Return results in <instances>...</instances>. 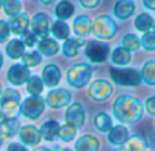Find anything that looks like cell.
I'll return each instance as SVG.
<instances>
[{
	"instance_id": "1",
	"label": "cell",
	"mask_w": 155,
	"mask_h": 151,
	"mask_svg": "<svg viewBox=\"0 0 155 151\" xmlns=\"http://www.w3.org/2000/svg\"><path fill=\"white\" fill-rule=\"evenodd\" d=\"M114 116L120 122H125V124H132L140 119L143 116V105L139 102L133 96L124 95L115 100L114 103Z\"/></svg>"
},
{
	"instance_id": "2",
	"label": "cell",
	"mask_w": 155,
	"mask_h": 151,
	"mask_svg": "<svg viewBox=\"0 0 155 151\" xmlns=\"http://www.w3.org/2000/svg\"><path fill=\"white\" fill-rule=\"evenodd\" d=\"M92 69L91 66L84 63L74 65L69 69L68 72V81L71 87L74 88H82L88 84V81L91 80Z\"/></svg>"
},
{
	"instance_id": "3",
	"label": "cell",
	"mask_w": 155,
	"mask_h": 151,
	"mask_svg": "<svg viewBox=\"0 0 155 151\" xmlns=\"http://www.w3.org/2000/svg\"><path fill=\"white\" fill-rule=\"evenodd\" d=\"M92 32L97 39L108 40L114 37V35L117 33V25L110 17L102 15V17H97L92 23Z\"/></svg>"
},
{
	"instance_id": "4",
	"label": "cell",
	"mask_w": 155,
	"mask_h": 151,
	"mask_svg": "<svg viewBox=\"0 0 155 151\" xmlns=\"http://www.w3.org/2000/svg\"><path fill=\"white\" fill-rule=\"evenodd\" d=\"M111 79L118 85H128V87H136L140 84L141 76L133 69H113Z\"/></svg>"
},
{
	"instance_id": "5",
	"label": "cell",
	"mask_w": 155,
	"mask_h": 151,
	"mask_svg": "<svg viewBox=\"0 0 155 151\" xmlns=\"http://www.w3.org/2000/svg\"><path fill=\"white\" fill-rule=\"evenodd\" d=\"M44 107H45L44 99L38 98V96H30L24 100V103L21 106V111L26 118L36 119L43 114Z\"/></svg>"
},
{
	"instance_id": "6",
	"label": "cell",
	"mask_w": 155,
	"mask_h": 151,
	"mask_svg": "<svg viewBox=\"0 0 155 151\" xmlns=\"http://www.w3.org/2000/svg\"><path fill=\"white\" fill-rule=\"evenodd\" d=\"M113 93V87L108 81L96 80L88 88V96L95 102H104Z\"/></svg>"
},
{
	"instance_id": "7",
	"label": "cell",
	"mask_w": 155,
	"mask_h": 151,
	"mask_svg": "<svg viewBox=\"0 0 155 151\" xmlns=\"http://www.w3.org/2000/svg\"><path fill=\"white\" fill-rule=\"evenodd\" d=\"M19 107V93L15 89H4L0 96V109L7 117H11Z\"/></svg>"
},
{
	"instance_id": "8",
	"label": "cell",
	"mask_w": 155,
	"mask_h": 151,
	"mask_svg": "<svg viewBox=\"0 0 155 151\" xmlns=\"http://www.w3.org/2000/svg\"><path fill=\"white\" fill-rule=\"evenodd\" d=\"M110 48L106 43L102 41H89L85 47V55L88 56V59L95 63H99L107 59Z\"/></svg>"
},
{
	"instance_id": "9",
	"label": "cell",
	"mask_w": 155,
	"mask_h": 151,
	"mask_svg": "<svg viewBox=\"0 0 155 151\" xmlns=\"http://www.w3.org/2000/svg\"><path fill=\"white\" fill-rule=\"evenodd\" d=\"M71 100V95L69 91L63 89V88H58V89H52L47 95V105L52 109H61L69 105Z\"/></svg>"
},
{
	"instance_id": "10",
	"label": "cell",
	"mask_w": 155,
	"mask_h": 151,
	"mask_svg": "<svg viewBox=\"0 0 155 151\" xmlns=\"http://www.w3.org/2000/svg\"><path fill=\"white\" fill-rule=\"evenodd\" d=\"M29 69L25 65H12L7 72V79L12 85H22L29 80Z\"/></svg>"
},
{
	"instance_id": "11",
	"label": "cell",
	"mask_w": 155,
	"mask_h": 151,
	"mask_svg": "<svg viewBox=\"0 0 155 151\" xmlns=\"http://www.w3.org/2000/svg\"><path fill=\"white\" fill-rule=\"evenodd\" d=\"M66 121L68 124L73 125L76 128H80L84 125L85 121V111L82 109V106L80 103H73V105L69 106L68 111H66Z\"/></svg>"
},
{
	"instance_id": "12",
	"label": "cell",
	"mask_w": 155,
	"mask_h": 151,
	"mask_svg": "<svg viewBox=\"0 0 155 151\" xmlns=\"http://www.w3.org/2000/svg\"><path fill=\"white\" fill-rule=\"evenodd\" d=\"M19 140L22 142V144L35 147V146L40 144L41 133L35 128V126L28 125V126H24V128L19 129Z\"/></svg>"
},
{
	"instance_id": "13",
	"label": "cell",
	"mask_w": 155,
	"mask_h": 151,
	"mask_svg": "<svg viewBox=\"0 0 155 151\" xmlns=\"http://www.w3.org/2000/svg\"><path fill=\"white\" fill-rule=\"evenodd\" d=\"M32 32L37 37L45 39L50 33V19L44 14H36L32 21Z\"/></svg>"
},
{
	"instance_id": "14",
	"label": "cell",
	"mask_w": 155,
	"mask_h": 151,
	"mask_svg": "<svg viewBox=\"0 0 155 151\" xmlns=\"http://www.w3.org/2000/svg\"><path fill=\"white\" fill-rule=\"evenodd\" d=\"M10 32L14 35H25L28 33L29 28V18L25 14H18L15 17H11L8 21Z\"/></svg>"
},
{
	"instance_id": "15",
	"label": "cell",
	"mask_w": 155,
	"mask_h": 151,
	"mask_svg": "<svg viewBox=\"0 0 155 151\" xmlns=\"http://www.w3.org/2000/svg\"><path fill=\"white\" fill-rule=\"evenodd\" d=\"M0 132L4 136V139H10V137L15 136L19 133V122L14 117H4L0 121Z\"/></svg>"
},
{
	"instance_id": "16",
	"label": "cell",
	"mask_w": 155,
	"mask_h": 151,
	"mask_svg": "<svg viewBox=\"0 0 155 151\" xmlns=\"http://www.w3.org/2000/svg\"><path fill=\"white\" fill-rule=\"evenodd\" d=\"M129 139V132L125 126L122 125H118V126H114L108 131V142L114 146H122L126 143V140Z\"/></svg>"
},
{
	"instance_id": "17",
	"label": "cell",
	"mask_w": 155,
	"mask_h": 151,
	"mask_svg": "<svg viewBox=\"0 0 155 151\" xmlns=\"http://www.w3.org/2000/svg\"><path fill=\"white\" fill-rule=\"evenodd\" d=\"M43 81L47 87H55L61 81V70L55 65H47L43 70Z\"/></svg>"
},
{
	"instance_id": "18",
	"label": "cell",
	"mask_w": 155,
	"mask_h": 151,
	"mask_svg": "<svg viewBox=\"0 0 155 151\" xmlns=\"http://www.w3.org/2000/svg\"><path fill=\"white\" fill-rule=\"evenodd\" d=\"M100 143L99 140L95 136H91V135H85V136H81L78 140H77L76 146V151H99Z\"/></svg>"
},
{
	"instance_id": "19",
	"label": "cell",
	"mask_w": 155,
	"mask_h": 151,
	"mask_svg": "<svg viewBox=\"0 0 155 151\" xmlns=\"http://www.w3.org/2000/svg\"><path fill=\"white\" fill-rule=\"evenodd\" d=\"M135 12V4L130 0H120L114 6V14L120 19H128Z\"/></svg>"
},
{
	"instance_id": "20",
	"label": "cell",
	"mask_w": 155,
	"mask_h": 151,
	"mask_svg": "<svg viewBox=\"0 0 155 151\" xmlns=\"http://www.w3.org/2000/svg\"><path fill=\"white\" fill-rule=\"evenodd\" d=\"M73 29L78 37H84V36L89 35V32L92 30V22L91 19L85 15H80L74 19L73 22Z\"/></svg>"
},
{
	"instance_id": "21",
	"label": "cell",
	"mask_w": 155,
	"mask_h": 151,
	"mask_svg": "<svg viewBox=\"0 0 155 151\" xmlns=\"http://www.w3.org/2000/svg\"><path fill=\"white\" fill-rule=\"evenodd\" d=\"M25 43L22 40H14L8 41V44L6 45V52L7 55L10 56L11 59H18V58H22V55L25 54Z\"/></svg>"
},
{
	"instance_id": "22",
	"label": "cell",
	"mask_w": 155,
	"mask_h": 151,
	"mask_svg": "<svg viewBox=\"0 0 155 151\" xmlns=\"http://www.w3.org/2000/svg\"><path fill=\"white\" fill-rule=\"evenodd\" d=\"M59 126L58 122L55 121H48L45 122L44 125H41L40 128V133H41V137L47 140V142H52L58 137V133H59Z\"/></svg>"
},
{
	"instance_id": "23",
	"label": "cell",
	"mask_w": 155,
	"mask_h": 151,
	"mask_svg": "<svg viewBox=\"0 0 155 151\" xmlns=\"http://www.w3.org/2000/svg\"><path fill=\"white\" fill-rule=\"evenodd\" d=\"M111 61L114 65L118 66H125L130 62V51L126 49L125 47H118L113 51L111 54Z\"/></svg>"
},
{
	"instance_id": "24",
	"label": "cell",
	"mask_w": 155,
	"mask_h": 151,
	"mask_svg": "<svg viewBox=\"0 0 155 151\" xmlns=\"http://www.w3.org/2000/svg\"><path fill=\"white\" fill-rule=\"evenodd\" d=\"M59 45L56 41L50 40V39H43V40L38 43V51H40L43 55L45 56H52L58 52Z\"/></svg>"
},
{
	"instance_id": "25",
	"label": "cell",
	"mask_w": 155,
	"mask_h": 151,
	"mask_svg": "<svg viewBox=\"0 0 155 151\" xmlns=\"http://www.w3.org/2000/svg\"><path fill=\"white\" fill-rule=\"evenodd\" d=\"M141 79L146 84L155 85V61H148L141 69Z\"/></svg>"
},
{
	"instance_id": "26",
	"label": "cell",
	"mask_w": 155,
	"mask_h": 151,
	"mask_svg": "<svg viewBox=\"0 0 155 151\" xmlns=\"http://www.w3.org/2000/svg\"><path fill=\"white\" fill-rule=\"evenodd\" d=\"M125 146L128 147L129 151H148L146 139H144L143 136H139V135L132 136L130 139H128Z\"/></svg>"
},
{
	"instance_id": "27",
	"label": "cell",
	"mask_w": 155,
	"mask_h": 151,
	"mask_svg": "<svg viewBox=\"0 0 155 151\" xmlns=\"http://www.w3.org/2000/svg\"><path fill=\"white\" fill-rule=\"evenodd\" d=\"M81 44H82L81 39H66L63 47H62V51H63V54L66 56L73 58V56L77 54V51H78Z\"/></svg>"
},
{
	"instance_id": "28",
	"label": "cell",
	"mask_w": 155,
	"mask_h": 151,
	"mask_svg": "<svg viewBox=\"0 0 155 151\" xmlns=\"http://www.w3.org/2000/svg\"><path fill=\"white\" fill-rule=\"evenodd\" d=\"M95 126L96 129H99L100 132H108L111 129V118L104 113H99L95 116Z\"/></svg>"
},
{
	"instance_id": "29",
	"label": "cell",
	"mask_w": 155,
	"mask_h": 151,
	"mask_svg": "<svg viewBox=\"0 0 155 151\" xmlns=\"http://www.w3.org/2000/svg\"><path fill=\"white\" fill-rule=\"evenodd\" d=\"M28 84H26V88H28V92L30 93L32 96H38L43 91V79H38L37 76H33V77H29L28 80Z\"/></svg>"
},
{
	"instance_id": "30",
	"label": "cell",
	"mask_w": 155,
	"mask_h": 151,
	"mask_svg": "<svg viewBox=\"0 0 155 151\" xmlns=\"http://www.w3.org/2000/svg\"><path fill=\"white\" fill-rule=\"evenodd\" d=\"M52 33L56 39L61 40H66L69 37V26L68 23H64L63 21H55L52 23Z\"/></svg>"
},
{
	"instance_id": "31",
	"label": "cell",
	"mask_w": 155,
	"mask_h": 151,
	"mask_svg": "<svg viewBox=\"0 0 155 151\" xmlns=\"http://www.w3.org/2000/svg\"><path fill=\"white\" fill-rule=\"evenodd\" d=\"M152 18L148 14H140L135 21V26L139 32H148L150 28L152 26Z\"/></svg>"
},
{
	"instance_id": "32",
	"label": "cell",
	"mask_w": 155,
	"mask_h": 151,
	"mask_svg": "<svg viewBox=\"0 0 155 151\" xmlns=\"http://www.w3.org/2000/svg\"><path fill=\"white\" fill-rule=\"evenodd\" d=\"M76 126L70 124H66L63 126L59 128V133H58V137L62 140V142H71V140L76 137Z\"/></svg>"
},
{
	"instance_id": "33",
	"label": "cell",
	"mask_w": 155,
	"mask_h": 151,
	"mask_svg": "<svg viewBox=\"0 0 155 151\" xmlns=\"http://www.w3.org/2000/svg\"><path fill=\"white\" fill-rule=\"evenodd\" d=\"M74 12V7L71 6L69 2H61L56 6V17L61 19H68L73 15Z\"/></svg>"
},
{
	"instance_id": "34",
	"label": "cell",
	"mask_w": 155,
	"mask_h": 151,
	"mask_svg": "<svg viewBox=\"0 0 155 151\" xmlns=\"http://www.w3.org/2000/svg\"><path fill=\"white\" fill-rule=\"evenodd\" d=\"M21 8H22V6H21L19 0H4L3 2V10L10 17L18 15L21 12Z\"/></svg>"
},
{
	"instance_id": "35",
	"label": "cell",
	"mask_w": 155,
	"mask_h": 151,
	"mask_svg": "<svg viewBox=\"0 0 155 151\" xmlns=\"http://www.w3.org/2000/svg\"><path fill=\"white\" fill-rule=\"evenodd\" d=\"M40 62H41V56H40V54L36 52V51H33V52H26L22 55V63L28 67L37 66Z\"/></svg>"
},
{
	"instance_id": "36",
	"label": "cell",
	"mask_w": 155,
	"mask_h": 151,
	"mask_svg": "<svg viewBox=\"0 0 155 151\" xmlns=\"http://www.w3.org/2000/svg\"><path fill=\"white\" fill-rule=\"evenodd\" d=\"M141 41L137 39V36L135 35H126L125 37L122 39V45L125 47L129 51H136V49L140 47Z\"/></svg>"
},
{
	"instance_id": "37",
	"label": "cell",
	"mask_w": 155,
	"mask_h": 151,
	"mask_svg": "<svg viewBox=\"0 0 155 151\" xmlns=\"http://www.w3.org/2000/svg\"><path fill=\"white\" fill-rule=\"evenodd\" d=\"M141 45L147 51L155 49V32H146L141 37Z\"/></svg>"
},
{
	"instance_id": "38",
	"label": "cell",
	"mask_w": 155,
	"mask_h": 151,
	"mask_svg": "<svg viewBox=\"0 0 155 151\" xmlns=\"http://www.w3.org/2000/svg\"><path fill=\"white\" fill-rule=\"evenodd\" d=\"M8 36H10L8 22H4V21L0 19V43H4L8 39Z\"/></svg>"
},
{
	"instance_id": "39",
	"label": "cell",
	"mask_w": 155,
	"mask_h": 151,
	"mask_svg": "<svg viewBox=\"0 0 155 151\" xmlns=\"http://www.w3.org/2000/svg\"><path fill=\"white\" fill-rule=\"evenodd\" d=\"M146 110L148 111L150 116H155V96H151V98L147 99Z\"/></svg>"
},
{
	"instance_id": "40",
	"label": "cell",
	"mask_w": 155,
	"mask_h": 151,
	"mask_svg": "<svg viewBox=\"0 0 155 151\" xmlns=\"http://www.w3.org/2000/svg\"><path fill=\"white\" fill-rule=\"evenodd\" d=\"M36 37L37 36L35 35V33H25L24 35V43L26 47H33V44L36 43Z\"/></svg>"
},
{
	"instance_id": "41",
	"label": "cell",
	"mask_w": 155,
	"mask_h": 151,
	"mask_svg": "<svg viewBox=\"0 0 155 151\" xmlns=\"http://www.w3.org/2000/svg\"><path fill=\"white\" fill-rule=\"evenodd\" d=\"M99 2L100 0H80L81 6L85 7V8H95L99 4Z\"/></svg>"
},
{
	"instance_id": "42",
	"label": "cell",
	"mask_w": 155,
	"mask_h": 151,
	"mask_svg": "<svg viewBox=\"0 0 155 151\" xmlns=\"http://www.w3.org/2000/svg\"><path fill=\"white\" fill-rule=\"evenodd\" d=\"M7 151H28V150L22 144H19V143H11L7 147Z\"/></svg>"
},
{
	"instance_id": "43",
	"label": "cell",
	"mask_w": 155,
	"mask_h": 151,
	"mask_svg": "<svg viewBox=\"0 0 155 151\" xmlns=\"http://www.w3.org/2000/svg\"><path fill=\"white\" fill-rule=\"evenodd\" d=\"M144 6H146L148 10L155 11V0H144Z\"/></svg>"
},
{
	"instance_id": "44",
	"label": "cell",
	"mask_w": 155,
	"mask_h": 151,
	"mask_svg": "<svg viewBox=\"0 0 155 151\" xmlns=\"http://www.w3.org/2000/svg\"><path fill=\"white\" fill-rule=\"evenodd\" d=\"M51 151H71V150H69L66 147H62V146H55V147L51 148Z\"/></svg>"
},
{
	"instance_id": "45",
	"label": "cell",
	"mask_w": 155,
	"mask_h": 151,
	"mask_svg": "<svg viewBox=\"0 0 155 151\" xmlns=\"http://www.w3.org/2000/svg\"><path fill=\"white\" fill-rule=\"evenodd\" d=\"M114 151H129V150H128V147H126V146H124V147H118V148H115Z\"/></svg>"
},
{
	"instance_id": "46",
	"label": "cell",
	"mask_w": 155,
	"mask_h": 151,
	"mask_svg": "<svg viewBox=\"0 0 155 151\" xmlns=\"http://www.w3.org/2000/svg\"><path fill=\"white\" fill-rule=\"evenodd\" d=\"M55 0H41V3L43 4H51V3H54Z\"/></svg>"
},
{
	"instance_id": "47",
	"label": "cell",
	"mask_w": 155,
	"mask_h": 151,
	"mask_svg": "<svg viewBox=\"0 0 155 151\" xmlns=\"http://www.w3.org/2000/svg\"><path fill=\"white\" fill-rule=\"evenodd\" d=\"M3 140H4V136L2 135V132H0V146L3 144Z\"/></svg>"
},
{
	"instance_id": "48",
	"label": "cell",
	"mask_w": 155,
	"mask_h": 151,
	"mask_svg": "<svg viewBox=\"0 0 155 151\" xmlns=\"http://www.w3.org/2000/svg\"><path fill=\"white\" fill-rule=\"evenodd\" d=\"M35 151H51L50 148H38V150H35Z\"/></svg>"
},
{
	"instance_id": "49",
	"label": "cell",
	"mask_w": 155,
	"mask_h": 151,
	"mask_svg": "<svg viewBox=\"0 0 155 151\" xmlns=\"http://www.w3.org/2000/svg\"><path fill=\"white\" fill-rule=\"evenodd\" d=\"M2 65H3V55L0 52V67H2Z\"/></svg>"
},
{
	"instance_id": "50",
	"label": "cell",
	"mask_w": 155,
	"mask_h": 151,
	"mask_svg": "<svg viewBox=\"0 0 155 151\" xmlns=\"http://www.w3.org/2000/svg\"><path fill=\"white\" fill-rule=\"evenodd\" d=\"M2 93H3V87H2V84H0V96H2Z\"/></svg>"
},
{
	"instance_id": "51",
	"label": "cell",
	"mask_w": 155,
	"mask_h": 151,
	"mask_svg": "<svg viewBox=\"0 0 155 151\" xmlns=\"http://www.w3.org/2000/svg\"><path fill=\"white\" fill-rule=\"evenodd\" d=\"M3 2L4 0H0V7H3Z\"/></svg>"
},
{
	"instance_id": "52",
	"label": "cell",
	"mask_w": 155,
	"mask_h": 151,
	"mask_svg": "<svg viewBox=\"0 0 155 151\" xmlns=\"http://www.w3.org/2000/svg\"><path fill=\"white\" fill-rule=\"evenodd\" d=\"M152 26H154V29H155V21H154V23H152Z\"/></svg>"
},
{
	"instance_id": "53",
	"label": "cell",
	"mask_w": 155,
	"mask_h": 151,
	"mask_svg": "<svg viewBox=\"0 0 155 151\" xmlns=\"http://www.w3.org/2000/svg\"><path fill=\"white\" fill-rule=\"evenodd\" d=\"M0 116H2V109H0Z\"/></svg>"
}]
</instances>
